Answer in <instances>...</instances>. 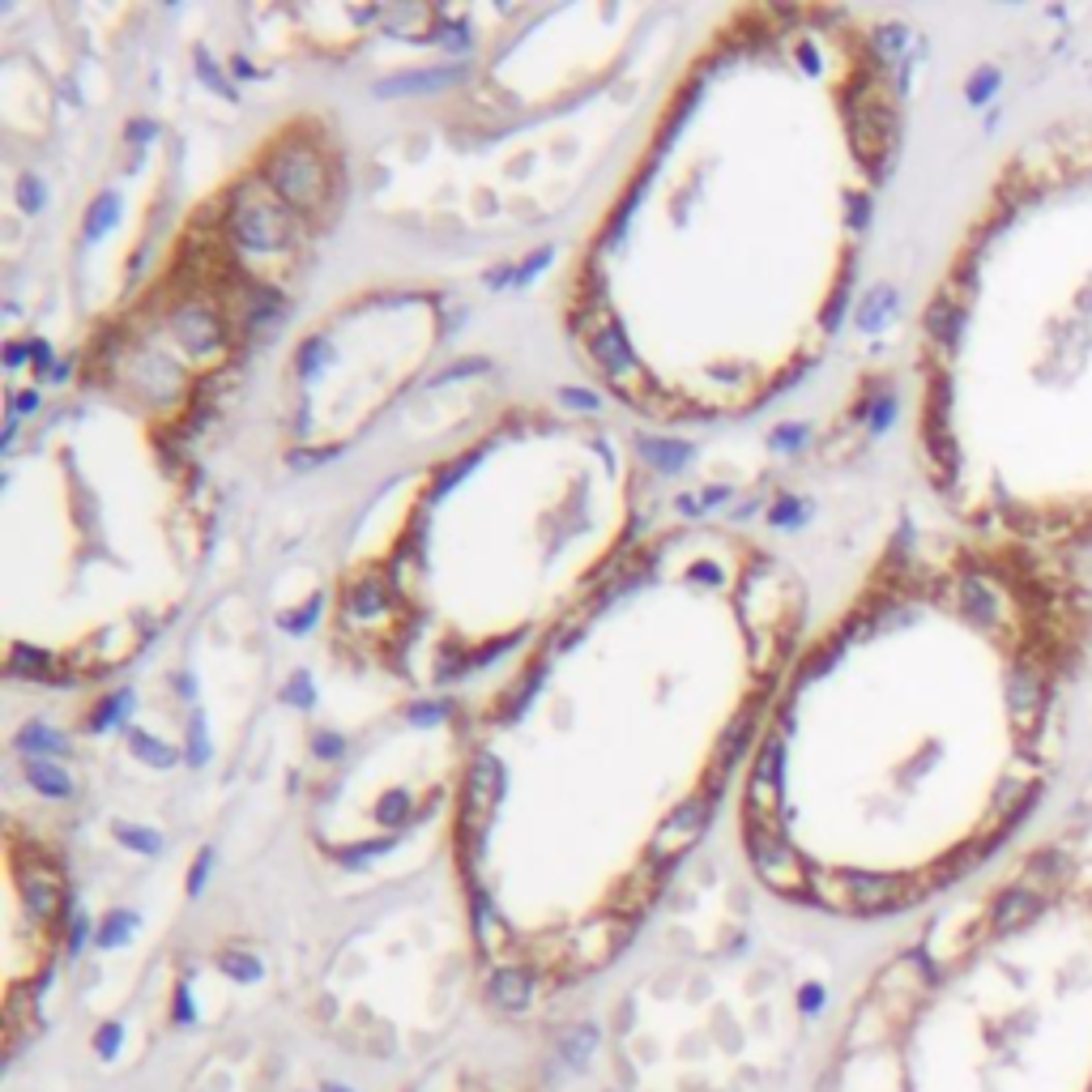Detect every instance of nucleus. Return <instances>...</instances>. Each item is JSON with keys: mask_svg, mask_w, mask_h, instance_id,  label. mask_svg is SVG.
I'll return each instance as SVG.
<instances>
[{"mask_svg": "<svg viewBox=\"0 0 1092 1092\" xmlns=\"http://www.w3.org/2000/svg\"><path fill=\"white\" fill-rule=\"evenodd\" d=\"M837 662V641H828V644H819L815 653L807 658V666H802V679H811V674H823L828 666Z\"/></svg>", "mask_w": 1092, "mask_h": 1092, "instance_id": "obj_12", "label": "nucleus"}, {"mask_svg": "<svg viewBox=\"0 0 1092 1092\" xmlns=\"http://www.w3.org/2000/svg\"><path fill=\"white\" fill-rule=\"evenodd\" d=\"M133 747H136V751H145V760H150V764H167V760H171V751H167L158 739H150L145 730H136V734H133Z\"/></svg>", "mask_w": 1092, "mask_h": 1092, "instance_id": "obj_14", "label": "nucleus"}, {"mask_svg": "<svg viewBox=\"0 0 1092 1092\" xmlns=\"http://www.w3.org/2000/svg\"><path fill=\"white\" fill-rule=\"evenodd\" d=\"M21 359H26V351H21V346H13V351H9V368H18Z\"/></svg>", "mask_w": 1092, "mask_h": 1092, "instance_id": "obj_26", "label": "nucleus"}, {"mask_svg": "<svg viewBox=\"0 0 1092 1092\" xmlns=\"http://www.w3.org/2000/svg\"><path fill=\"white\" fill-rule=\"evenodd\" d=\"M150 133H154V124H150V120H141V124H133V136H150Z\"/></svg>", "mask_w": 1092, "mask_h": 1092, "instance_id": "obj_25", "label": "nucleus"}, {"mask_svg": "<svg viewBox=\"0 0 1092 1092\" xmlns=\"http://www.w3.org/2000/svg\"><path fill=\"white\" fill-rule=\"evenodd\" d=\"M167 325H171L179 346L193 351V354H205V351H218V346H222V320H218V312L210 308V303H201V299H184V303H176V308L167 312Z\"/></svg>", "mask_w": 1092, "mask_h": 1092, "instance_id": "obj_3", "label": "nucleus"}, {"mask_svg": "<svg viewBox=\"0 0 1092 1092\" xmlns=\"http://www.w3.org/2000/svg\"><path fill=\"white\" fill-rule=\"evenodd\" d=\"M794 512H798V500H785V504H777V512H773V521H794Z\"/></svg>", "mask_w": 1092, "mask_h": 1092, "instance_id": "obj_22", "label": "nucleus"}, {"mask_svg": "<svg viewBox=\"0 0 1092 1092\" xmlns=\"http://www.w3.org/2000/svg\"><path fill=\"white\" fill-rule=\"evenodd\" d=\"M802 440H807V427H802V423H790V427L773 431V444H777V449H798Z\"/></svg>", "mask_w": 1092, "mask_h": 1092, "instance_id": "obj_16", "label": "nucleus"}, {"mask_svg": "<svg viewBox=\"0 0 1092 1092\" xmlns=\"http://www.w3.org/2000/svg\"><path fill=\"white\" fill-rule=\"evenodd\" d=\"M30 359H35V368H39V371H43V368H52V351H47L43 342H35V351H30Z\"/></svg>", "mask_w": 1092, "mask_h": 1092, "instance_id": "obj_23", "label": "nucleus"}, {"mask_svg": "<svg viewBox=\"0 0 1092 1092\" xmlns=\"http://www.w3.org/2000/svg\"><path fill=\"white\" fill-rule=\"evenodd\" d=\"M452 81H461V69H423V73H406V78H393L380 81L376 95L389 98V95H431V90H444Z\"/></svg>", "mask_w": 1092, "mask_h": 1092, "instance_id": "obj_5", "label": "nucleus"}, {"mask_svg": "<svg viewBox=\"0 0 1092 1092\" xmlns=\"http://www.w3.org/2000/svg\"><path fill=\"white\" fill-rule=\"evenodd\" d=\"M4 670L13 679H52V662H47V653H39V649H13L4 658Z\"/></svg>", "mask_w": 1092, "mask_h": 1092, "instance_id": "obj_7", "label": "nucleus"}, {"mask_svg": "<svg viewBox=\"0 0 1092 1092\" xmlns=\"http://www.w3.org/2000/svg\"><path fill=\"white\" fill-rule=\"evenodd\" d=\"M325 363H329V346H325V337H312V342H303V346H299V371L316 376Z\"/></svg>", "mask_w": 1092, "mask_h": 1092, "instance_id": "obj_11", "label": "nucleus"}, {"mask_svg": "<svg viewBox=\"0 0 1092 1092\" xmlns=\"http://www.w3.org/2000/svg\"><path fill=\"white\" fill-rule=\"evenodd\" d=\"M641 449L658 469H682L687 466V457H691V452L682 449V444H674V440H644Z\"/></svg>", "mask_w": 1092, "mask_h": 1092, "instance_id": "obj_9", "label": "nucleus"}, {"mask_svg": "<svg viewBox=\"0 0 1092 1092\" xmlns=\"http://www.w3.org/2000/svg\"><path fill=\"white\" fill-rule=\"evenodd\" d=\"M691 581H717V567H713V564H696V567H691Z\"/></svg>", "mask_w": 1092, "mask_h": 1092, "instance_id": "obj_24", "label": "nucleus"}, {"mask_svg": "<svg viewBox=\"0 0 1092 1092\" xmlns=\"http://www.w3.org/2000/svg\"><path fill=\"white\" fill-rule=\"evenodd\" d=\"M26 777L35 781L43 794H52V798H60V794L73 790V777H69L64 768H56L47 756H26Z\"/></svg>", "mask_w": 1092, "mask_h": 1092, "instance_id": "obj_6", "label": "nucleus"}, {"mask_svg": "<svg viewBox=\"0 0 1092 1092\" xmlns=\"http://www.w3.org/2000/svg\"><path fill=\"white\" fill-rule=\"evenodd\" d=\"M559 401H564V406H572V410H598V397H593V393H585V389H564V393H559Z\"/></svg>", "mask_w": 1092, "mask_h": 1092, "instance_id": "obj_17", "label": "nucleus"}, {"mask_svg": "<svg viewBox=\"0 0 1092 1092\" xmlns=\"http://www.w3.org/2000/svg\"><path fill=\"white\" fill-rule=\"evenodd\" d=\"M261 179L269 184V193L277 196V201L291 205L294 214H316V210H325V205H329V193H333L329 167H325V158L316 154V145H308V141H286V145H277Z\"/></svg>", "mask_w": 1092, "mask_h": 1092, "instance_id": "obj_1", "label": "nucleus"}, {"mask_svg": "<svg viewBox=\"0 0 1092 1092\" xmlns=\"http://www.w3.org/2000/svg\"><path fill=\"white\" fill-rule=\"evenodd\" d=\"M128 704H133V696H128V691H120V696H112V700H107V704H98V713H95V722H90V725H95V730H103V725H112V717H116L120 708H128Z\"/></svg>", "mask_w": 1092, "mask_h": 1092, "instance_id": "obj_15", "label": "nucleus"}, {"mask_svg": "<svg viewBox=\"0 0 1092 1092\" xmlns=\"http://www.w3.org/2000/svg\"><path fill=\"white\" fill-rule=\"evenodd\" d=\"M201 73H205V78L214 81V90H218V95H235L231 86H227V81H222V73H218V64H214V60H210V56L201 60Z\"/></svg>", "mask_w": 1092, "mask_h": 1092, "instance_id": "obj_19", "label": "nucleus"}, {"mask_svg": "<svg viewBox=\"0 0 1092 1092\" xmlns=\"http://www.w3.org/2000/svg\"><path fill=\"white\" fill-rule=\"evenodd\" d=\"M30 410H39V393L35 389L18 393V397H13V414H30Z\"/></svg>", "mask_w": 1092, "mask_h": 1092, "instance_id": "obj_20", "label": "nucleus"}, {"mask_svg": "<svg viewBox=\"0 0 1092 1092\" xmlns=\"http://www.w3.org/2000/svg\"><path fill=\"white\" fill-rule=\"evenodd\" d=\"M277 312H282V294L273 291V286H256L252 299H248V316H252V325H261V320H273Z\"/></svg>", "mask_w": 1092, "mask_h": 1092, "instance_id": "obj_10", "label": "nucleus"}, {"mask_svg": "<svg viewBox=\"0 0 1092 1092\" xmlns=\"http://www.w3.org/2000/svg\"><path fill=\"white\" fill-rule=\"evenodd\" d=\"M491 363L487 359H461V363H452V368H444L440 376H435V385H444V380H457V376H483Z\"/></svg>", "mask_w": 1092, "mask_h": 1092, "instance_id": "obj_13", "label": "nucleus"}, {"mask_svg": "<svg viewBox=\"0 0 1092 1092\" xmlns=\"http://www.w3.org/2000/svg\"><path fill=\"white\" fill-rule=\"evenodd\" d=\"M286 700H291V704H312V691H303V679H294L291 691H286Z\"/></svg>", "mask_w": 1092, "mask_h": 1092, "instance_id": "obj_21", "label": "nucleus"}, {"mask_svg": "<svg viewBox=\"0 0 1092 1092\" xmlns=\"http://www.w3.org/2000/svg\"><path fill=\"white\" fill-rule=\"evenodd\" d=\"M342 606H346V615H351V619H376V615H385V610H389V585H385L380 576L351 581V585H346Z\"/></svg>", "mask_w": 1092, "mask_h": 1092, "instance_id": "obj_4", "label": "nucleus"}, {"mask_svg": "<svg viewBox=\"0 0 1092 1092\" xmlns=\"http://www.w3.org/2000/svg\"><path fill=\"white\" fill-rule=\"evenodd\" d=\"M18 747H26V756H47V751L56 756V751L69 747V739L56 734V730H47V725H39V722H30V725H21Z\"/></svg>", "mask_w": 1092, "mask_h": 1092, "instance_id": "obj_8", "label": "nucleus"}, {"mask_svg": "<svg viewBox=\"0 0 1092 1092\" xmlns=\"http://www.w3.org/2000/svg\"><path fill=\"white\" fill-rule=\"evenodd\" d=\"M227 227H231L239 248H248V252H277V248L291 244V235H294V210H282L273 201L269 184L256 179L244 193H235Z\"/></svg>", "mask_w": 1092, "mask_h": 1092, "instance_id": "obj_2", "label": "nucleus"}, {"mask_svg": "<svg viewBox=\"0 0 1092 1092\" xmlns=\"http://www.w3.org/2000/svg\"><path fill=\"white\" fill-rule=\"evenodd\" d=\"M469 466H478V452H466V457H461V461H457V466L449 469V474H440V483H435V491L452 487V483H457V478H461V474H466Z\"/></svg>", "mask_w": 1092, "mask_h": 1092, "instance_id": "obj_18", "label": "nucleus"}]
</instances>
